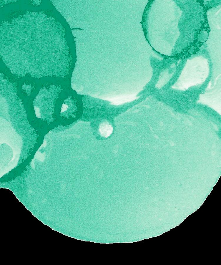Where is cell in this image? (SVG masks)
<instances>
[{
    "instance_id": "3957f363",
    "label": "cell",
    "mask_w": 221,
    "mask_h": 265,
    "mask_svg": "<svg viewBox=\"0 0 221 265\" xmlns=\"http://www.w3.org/2000/svg\"><path fill=\"white\" fill-rule=\"evenodd\" d=\"M113 128L108 122H104L102 123L99 127V131L101 135L103 137L107 138L112 133Z\"/></svg>"
},
{
    "instance_id": "7a4b0ae2",
    "label": "cell",
    "mask_w": 221,
    "mask_h": 265,
    "mask_svg": "<svg viewBox=\"0 0 221 265\" xmlns=\"http://www.w3.org/2000/svg\"><path fill=\"white\" fill-rule=\"evenodd\" d=\"M62 90L61 86L54 85L41 88L33 102L36 116L48 122L51 118L55 101Z\"/></svg>"
},
{
    "instance_id": "6da1fadb",
    "label": "cell",
    "mask_w": 221,
    "mask_h": 265,
    "mask_svg": "<svg viewBox=\"0 0 221 265\" xmlns=\"http://www.w3.org/2000/svg\"><path fill=\"white\" fill-rule=\"evenodd\" d=\"M34 14L19 17L9 23L1 36L0 54L11 73L39 78L65 77L69 69V54L52 45L49 17Z\"/></svg>"
}]
</instances>
